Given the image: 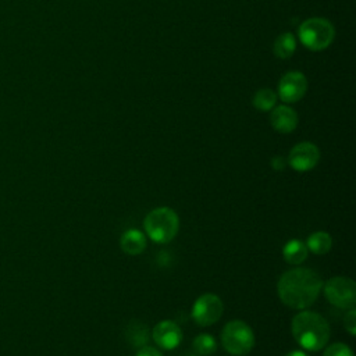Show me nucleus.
<instances>
[{"label":"nucleus","instance_id":"f257e3e1","mask_svg":"<svg viewBox=\"0 0 356 356\" xmlns=\"http://www.w3.org/2000/svg\"><path fill=\"white\" fill-rule=\"evenodd\" d=\"M323 289L321 277L312 268L296 267L285 271L277 284L281 302L291 309H306L312 306Z\"/></svg>","mask_w":356,"mask_h":356},{"label":"nucleus","instance_id":"f03ea898","mask_svg":"<svg viewBox=\"0 0 356 356\" xmlns=\"http://www.w3.org/2000/svg\"><path fill=\"white\" fill-rule=\"evenodd\" d=\"M291 330L295 341L306 350L323 349L331 335L328 321L318 313L305 310L298 313L291 323Z\"/></svg>","mask_w":356,"mask_h":356},{"label":"nucleus","instance_id":"7ed1b4c3","mask_svg":"<svg viewBox=\"0 0 356 356\" xmlns=\"http://www.w3.org/2000/svg\"><path fill=\"white\" fill-rule=\"evenodd\" d=\"M143 228L153 242L168 243L178 234L179 218L172 209L157 207L145 217Z\"/></svg>","mask_w":356,"mask_h":356},{"label":"nucleus","instance_id":"20e7f679","mask_svg":"<svg viewBox=\"0 0 356 356\" xmlns=\"http://www.w3.org/2000/svg\"><path fill=\"white\" fill-rule=\"evenodd\" d=\"M298 36L305 47L313 51H320L332 43L335 38V29L327 18L313 17L305 19L300 24Z\"/></svg>","mask_w":356,"mask_h":356},{"label":"nucleus","instance_id":"39448f33","mask_svg":"<svg viewBox=\"0 0 356 356\" xmlns=\"http://www.w3.org/2000/svg\"><path fill=\"white\" fill-rule=\"evenodd\" d=\"M222 348L235 356L249 353L254 346V334L242 320L228 321L221 331Z\"/></svg>","mask_w":356,"mask_h":356},{"label":"nucleus","instance_id":"423d86ee","mask_svg":"<svg viewBox=\"0 0 356 356\" xmlns=\"http://www.w3.org/2000/svg\"><path fill=\"white\" fill-rule=\"evenodd\" d=\"M324 295L327 300L339 307L350 309L356 303V285L348 277H332L324 285Z\"/></svg>","mask_w":356,"mask_h":356},{"label":"nucleus","instance_id":"0eeeda50","mask_svg":"<svg viewBox=\"0 0 356 356\" xmlns=\"http://www.w3.org/2000/svg\"><path fill=\"white\" fill-rule=\"evenodd\" d=\"M222 312V300L216 293H203L195 300L192 306V318L196 324L207 327L218 321Z\"/></svg>","mask_w":356,"mask_h":356},{"label":"nucleus","instance_id":"6e6552de","mask_svg":"<svg viewBox=\"0 0 356 356\" xmlns=\"http://www.w3.org/2000/svg\"><path fill=\"white\" fill-rule=\"evenodd\" d=\"M307 90V79L299 71H289L278 82V97L285 103L300 100Z\"/></svg>","mask_w":356,"mask_h":356},{"label":"nucleus","instance_id":"1a4fd4ad","mask_svg":"<svg viewBox=\"0 0 356 356\" xmlns=\"http://www.w3.org/2000/svg\"><path fill=\"white\" fill-rule=\"evenodd\" d=\"M320 160V150L312 142H300L295 145L288 156L289 165L299 172L309 171L317 165Z\"/></svg>","mask_w":356,"mask_h":356},{"label":"nucleus","instance_id":"9d476101","mask_svg":"<svg viewBox=\"0 0 356 356\" xmlns=\"http://www.w3.org/2000/svg\"><path fill=\"white\" fill-rule=\"evenodd\" d=\"M152 338L159 348L171 350L181 343L182 331L177 323L171 320H163L153 327Z\"/></svg>","mask_w":356,"mask_h":356},{"label":"nucleus","instance_id":"9b49d317","mask_svg":"<svg viewBox=\"0 0 356 356\" xmlns=\"http://www.w3.org/2000/svg\"><path fill=\"white\" fill-rule=\"evenodd\" d=\"M270 122L277 132L289 134L298 127V114L289 106H285V104L275 106L271 110Z\"/></svg>","mask_w":356,"mask_h":356},{"label":"nucleus","instance_id":"f8f14e48","mask_svg":"<svg viewBox=\"0 0 356 356\" xmlns=\"http://www.w3.org/2000/svg\"><path fill=\"white\" fill-rule=\"evenodd\" d=\"M120 246L127 254H140L146 248V235L136 228H129L121 235Z\"/></svg>","mask_w":356,"mask_h":356},{"label":"nucleus","instance_id":"ddd939ff","mask_svg":"<svg viewBox=\"0 0 356 356\" xmlns=\"http://www.w3.org/2000/svg\"><path fill=\"white\" fill-rule=\"evenodd\" d=\"M307 248L306 243H303L299 239H291L288 241L282 248V256L286 263L289 264H300L307 257Z\"/></svg>","mask_w":356,"mask_h":356},{"label":"nucleus","instance_id":"4468645a","mask_svg":"<svg viewBox=\"0 0 356 356\" xmlns=\"http://www.w3.org/2000/svg\"><path fill=\"white\" fill-rule=\"evenodd\" d=\"M306 248L314 254H325L332 248V238L325 231H316L309 235L306 241Z\"/></svg>","mask_w":356,"mask_h":356},{"label":"nucleus","instance_id":"2eb2a0df","mask_svg":"<svg viewBox=\"0 0 356 356\" xmlns=\"http://www.w3.org/2000/svg\"><path fill=\"white\" fill-rule=\"evenodd\" d=\"M125 337L127 341L129 342V345L140 348L145 346L147 339H149V331H147V325L143 324L139 320H132L125 331Z\"/></svg>","mask_w":356,"mask_h":356},{"label":"nucleus","instance_id":"dca6fc26","mask_svg":"<svg viewBox=\"0 0 356 356\" xmlns=\"http://www.w3.org/2000/svg\"><path fill=\"white\" fill-rule=\"evenodd\" d=\"M296 49V40L292 33L284 32L274 42V53L280 58H289Z\"/></svg>","mask_w":356,"mask_h":356},{"label":"nucleus","instance_id":"f3484780","mask_svg":"<svg viewBox=\"0 0 356 356\" xmlns=\"http://www.w3.org/2000/svg\"><path fill=\"white\" fill-rule=\"evenodd\" d=\"M252 103L260 111H270L275 107L277 93L268 88H261L253 95Z\"/></svg>","mask_w":356,"mask_h":356},{"label":"nucleus","instance_id":"a211bd4d","mask_svg":"<svg viewBox=\"0 0 356 356\" xmlns=\"http://www.w3.org/2000/svg\"><path fill=\"white\" fill-rule=\"evenodd\" d=\"M192 346H193V350L200 356H209L216 352L217 342L214 337L210 334H199L195 337Z\"/></svg>","mask_w":356,"mask_h":356},{"label":"nucleus","instance_id":"6ab92c4d","mask_svg":"<svg viewBox=\"0 0 356 356\" xmlns=\"http://www.w3.org/2000/svg\"><path fill=\"white\" fill-rule=\"evenodd\" d=\"M323 356H353V352L348 345L342 342H334L325 348Z\"/></svg>","mask_w":356,"mask_h":356},{"label":"nucleus","instance_id":"aec40b11","mask_svg":"<svg viewBox=\"0 0 356 356\" xmlns=\"http://www.w3.org/2000/svg\"><path fill=\"white\" fill-rule=\"evenodd\" d=\"M343 325H345V330L350 335L356 334V312H355L353 307H350V310L346 313L345 320H343Z\"/></svg>","mask_w":356,"mask_h":356},{"label":"nucleus","instance_id":"412c9836","mask_svg":"<svg viewBox=\"0 0 356 356\" xmlns=\"http://www.w3.org/2000/svg\"><path fill=\"white\" fill-rule=\"evenodd\" d=\"M135 356H163V353L153 346H140Z\"/></svg>","mask_w":356,"mask_h":356},{"label":"nucleus","instance_id":"4be33fe9","mask_svg":"<svg viewBox=\"0 0 356 356\" xmlns=\"http://www.w3.org/2000/svg\"><path fill=\"white\" fill-rule=\"evenodd\" d=\"M271 165H273L274 170L281 171V170H284V167H285V160H284L282 157H280V156H275V157H273V160H271Z\"/></svg>","mask_w":356,"mask_h":356},{"label":"nucleus","instance_id":"5701e85b","mask_svg":"<svg viewBox=\"0 0 356 356\" xmlns=\"http://www.w3.org/2000/svg\"><path fill=\"white\" fill-rule=\"evenodd\" d=\"M285 356H309V355L306 352H303V350H291Z\"/></svg>","mask_w":356,"mask_h":356}]
</instances>
